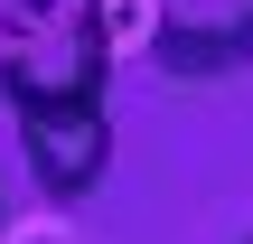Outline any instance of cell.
Instances as JSON below:
<instances>
[{
  "instance_id": "obj_1",
  "label": "cell",
  "mask_w": 253,
  "mask_h": 244,
  "mask_svg": "<svg viewBox=\"0 0 253 244\" xmlns=\"http://www.w3.org/2000/svg\"><path fill=\"white\" fill-rule=\"evenodd\" d=\"M113 85V9L103 0H38L28 28L0 38V94L19 103H103Z\"/></svg>"
},
{
  "instance_id": "obj_3",
  "label": "cell",
  "mask_w": 253,
  "mask_h": 244,
  "mask_svg": "<svg viewBox=\"0 0 253 244\" xmlns=\"http://www.w3.org/2000/svg\"><path fill=\"white\" fill-rule=\"evenodd\" d=\"M19 150L47 207H84L113 169V113L103 103H19Z\"/></svg>"
},
{
  "instance_id": "obj_4",
  "label": "cell",
  "mask_w": 253,
  "mask_h": 244,
  "mask_svg": "<svg viewBox=\"0 0 253 244\" xmlns=\"http://www.w3.org/2000/svg\"><path fill=\"white\" fill-rule=\"evenodd\" d=\"M0 207H9V188H0Z\"/></svg>"
},
{
  "instance_id": "obj_2",
  "label": "cell",
  "mask_w": 253,
  "mask_h": 244,
  "mask_svg": "<svg viewBox=\"0 0 253 244\" xmlns=\"http://www.w3.org/2000/svg\"><path fill=\"white\" fill-rule=\"evenodd\" d=\"M122 9H131L150 66L178 75V85L253 66V0H122Z\"/></svg>"
}]
</instances>
